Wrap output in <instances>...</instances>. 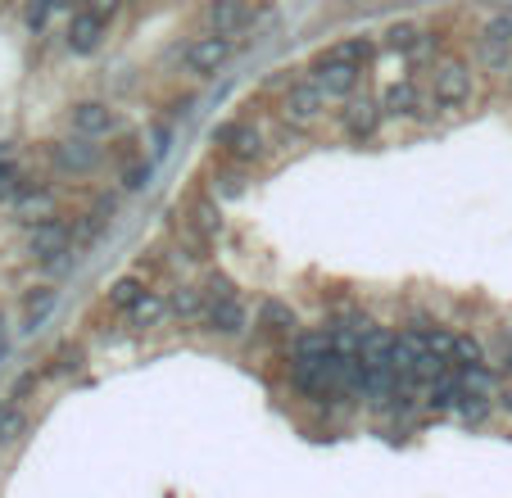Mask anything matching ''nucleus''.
Returning <instances> with one entry per match:
<instances>
[{
	"mask_svg": "<svg viewBox=\"0 0 512 498\" xmlns=\"http://www.w3.org/2000/svg\"><path fill=\"white\" fill-rule=\"evenodd\" d=\"M82 363V349H59L55 358H50V372H68V367Z\"/></svg>",
	"mask_w": 512,
	"mask_h": 498,
	"instance_id": "nucleus-30",
	"label": "nucleus"
},
{
	"mask_svg": "<svg viewBox=\"0 0 512 498\" xmlns=\"http://www.w3.org/2000/svg\"><path fill=\"white\" fill-rule=\"evenodd\" d=\"M449 363H458L463 372H476V367L485 363L481 340H476V336H454V358H449Z\"/></svg>",
	"mask_w": 512,
	"mask_h": 498,
	"instance_id": "nucleus-24",
	"label": "nucleus"
},
{
	"mask_svg": "<svg viewBox=\"0 0 512 498\" xmlns=\"http://www.w3.org/2000/svg\"><path fill=\"white\" fill-rule=\"evenodd\" d=\"M422 91H417L413 77H404V82H390L386 96H381V114L386 118H417L422 114Z\"/></svg>",
	"mask_w": 512,
	"mask_h": 498,
	"instance_id": "nucleus-12",
	"label": "nucleus"
},
{
	"mask_svg": "<svg viewBox=\"0 0 512 498\" xmlns=\"http://www.w3.org/2000/svg\"><path fill=\"white\" fill-rule=\"evenodd\" d=\"M109 23H114V10H78L68 19L64 28V41L68 50H78V55H91L100 41L109 37Z\"/></svg>",
	"mask_w": 512,
	"mask_h": 498,
	"instance_id": "nucleus-6",
	"label": "nucleus"
},
{
	"mask_svg": "<svg viewBox=\"0 0 512 498\" xmlns=\"http://www.w3.org/2000/svg\"><path fill=\"white\" fill-rule=\"evenodd\" d=\"M381 100H349L345 109H340V127H345L349 141H372V136L381 132Z\"/></svg>",
	"mask_w": 512,
	"mask_h": 498,
	"instance_id": "nucleus-9",
	"label": "nucleus"
},
{
	"mask_svg": "<svg viewBox=\"0 0 512 498\" xmlns=\"http://www.w3.org/2000/svg\"><path fill=\"white\" fill-rule=\"evenodd\" d=\"M372 55H377V41L372 37H345L340 46L327 50V59H340V64H354V68H363Z\"/></svg>",
	"mask_w": 512,
	"mask_h": 498,
	"instance_id": "nucleus-18",
	"label": "nucleus"
},
{
	"mask_svg": "<svg viewBox=\"0 0 512 498\" xmlns=\"http://www.w3.org/2000/svg\"><path fill=\"white\" fill-rule=\"evenodd\" d=\"M50 308H55V290L41 286L37 295H28V304H23V326H28V331H37V326L50 317Z\"/></svg>",
	"mask_w": 512,
	"mask_h": 498,
	"instance_id": "nucleus-22",
	"label": "nucleus"
},
{
	"mask_svg": "<svg viewBox=\"0 0 512 498\" xmlns=\"http://www.w3.org/2000/svg\"><path fill=\"white\" fill-rule=\"evenodd\" d=\"M259 326L268 331V336H295L300 317H295V308L290 304H281V299H263L259 304Z\"/></svg>",
	"mask_w": 512,
	"mask_h": 498,
	"instance_id": "nucleus-16",
	"label": "nucleus"
},
{
	"mask_svg": "<svg viewBox=\"0 0 512 498\" xmlns=\"http://www.w3.org/2000/svg\"><path fill=\"white\" fill-rule=\"evenodd\" d=\"M476 96V68L467 59H440L431 68V100L440 109H463Z\"/></svg>",
	"mask_w": 512,
	"mask_h": 498,
	"instance_id": "nucleus-2",
	"label": "nucleus"
},
{
	"mask_svg": "<svg viewBox=\"0 0 512 498\" xmlns=\"http://www.w3.org/2000/svg\"><path fill=\"white\" fill-rule=\"evenodd\" d=\"M168 313H173L177 322H200V317L209 313V290L191 286V281L173 286V295H168Z\"/></svg>",
	"mask_w": 512,
	"mask_h": 498,
	"instance_id": "nucleus-13",
	"label": "nucleus"
},
{
	"mask_svg": "<svg viewBox=\"0 0 512 498\" xmlns=\"http://www.w3.org/2000/svg\"><path fill=\"white\" fill-rule=\"evenodd\" d=\"M19 213H46L50 209V191H32V186H19V200H14Z\"/></svg>",
	"mask_w": 512,
	"mask_h": 498,
	"instance_id": "nucleus-26",
	"label": "nucleus"
},
{
	"mask_svg": "<svg viewBox=\"0 0 512 498\" xmlns=\"http://www.w3.org/2000/svg\"><path fill=\"white\" fill-rule=\"evenodd\" d=\"M68 123H73V132H78L82 141H96V136L118 132V114L109 105H100V100H82V105H73Z\"/></svg>",
	"mask_w": 512,
	"mask_h": 498,
	"instance_id": "nucleus-8",
	"label": "nucleus"
},
{
	"mask_svg": "<svg viewBox=\"0 0 512 498\" xmlns=\"http://www.w3.org/2000/svg\"><path fill=\"white\" fill-rule=\"evenodd\" d=\"M322 114H327V96H322L313 82H290V91L281 96V118L290 123V132L318 127Z\"/></svg>",
	"mask_w": 512,
	"mask_h": 498,
	"instance_id": "nucleus-3",
	"label": "nucleus"
},
{
	"mask_svg": "<svg viewBox=\"0 0 512 498\" xmlns=\"http://www.w3.org/2000/svg\"><path fill=\"white\" fill-rule=\"evenodd\" d=\"M23 435H28V417H23V408L0 403V449H5V444H19Z\"/></svg>",
	"mask_w": 512,
	"mask_h": 498,
	"instance_id": "nucleus-21",
	"label": "nucleus"
},
{
	"mask_svg": "<svg viewBox=\"0 0 512 498\" xmlns=\"http://www.w3.org/2000/svg\"><path fill=\"white\" fill-rule=\"evenodd\" d=\"M68 245H73V231H68L59 218H41V222H32V231H28L32 259H41V263H59V259L68 254Z\"/></svg>",
	"mask_w": 512,
	"mask_h": 498,
	"instance_id": "nucleus-7",
	"label": "nucleus"
},
{
	"mask_svg": "<svg viewBox=\"0 0 512 498\" xmlns=\"http://www.w3.org/2000/svg\"><path fill=\"white\" fill-rule=\"evenodd\" d=\"M232 55H236V41L209 32V37H195L191 46H186V68H191L195 77H218L232 64Z\"/></svg>",
	"mask_w": 512,
	"mask_h": 498,
	"instance_id": "nucleus-4",
	"label": "nucleus"
},
{
	"mask_svg": "<svg viewBox=\"0 0 512 498\" xmlns=\"http://www.w3.org/2000/svg\"><path fill=\"white\" fill-rule=\"evenodd\" d=\"M481 46L490 50H512V14H494L481 28Z\"/></svg>",
	"mask_w": 512,
	"mask_h": 498,
	"instance_id": "nucleus-23",
	"label": "nucleus"
},
{
	"mask_svg": "<svg viewBox=\"0 0 512 498\" xmlns=\"http://www.w3.org/2000/svg\"><path fill=\"white\" fill-rule=\"evenodd\" d=\"M150 295V290L141 286V277H118L114 286H109V308H123V313H132L141 299Z\"/></svg>",
	"mask_w": 512,
	"mask_h": 498,
	"instance_id": "nucleus-19",
	"label": "nucleus"
},
{
	"mask_svg": "<svg viewBox=\"0 0 512 498\" xmlns=\"http://www.w3.org/2000/svg\"><path fill=\"white\" fill-rule=\"evenodd\" d=\"M503 82H508V91H512V68H508V77H503Z\"/></svg>",
	"mask_w": 512,
	"mask_h": 498,
	"instance_id": "nucleus-33",
	"label": "nucleus"
},
{
	"mask_svg": "<svg viewBox=\"0 0 512 498\" xmlns=\"http://www.w3.org/2000/svg\"><path fill=\"white\" fill-rule=\"evenodd\" d=\"M499 408H503V412H508V417H512V390H503V394H499Z\"/></svg>",
	"mask_w": 512,
	"mask_h": 498,
	"instance_id": "nucleus-31",
	"label": "nucleus"
},
{
	"mask_svg": "<svg viewBox=\"0 0 512 498\" xmlns=\"http://www.w3.org/2000/svg\"><path fill=\"white\" fill-rule=\"evenodd\" d=\"M164 313H168V299H164V295H145L141 304H136L132 313H127V322H132V326H141V331H145V326H155Z\"/></svg>",
	"mask_w": 512,
	"mask_h": 498,
	"instance_id": "nucleus-25",
	"label": "nucleus"
},
{
	"mask_svg": "<svg viewBox=\"0 0 512 498\" xmlns=\"http://www.w3.org/2000/svg\"><path fill=\"white\" fill-rule=\"evenodd\" d=\"M313 87L322 91L327 100H349L358 91V82H363V68L354 64H340V59H327L322 55L318 64H313V77H309Z\"/></svg>",
	"mask_w": 512,
	"mask_h": 498,
	"instance_id": "nucleus-5",
	"label": "nucleus"
},
{
	"mask_svg": "<svg viewBox=\"0 0 512 498\" xmlns=\"http://www.w3.org/2000/svg\"><path fill=\"white\" fill-rule=\"evenodd\" d=\"M481 64L490 68V73L508 77V68H512V50H490V46H481Z\"/></svg>",
	"mask_w": 512,
	"mask_h": 498,
	"instance_id": "nucleus-28",
	"label": "nucleus"
},
{
	"mask_svg": "<svg viewBox=\"0 0 512 498\" xmlns=\"http://www.w3.org/2000/svg\"><path fill=\"white\" fill-rule=\"evenodd\" d=\"M417 41H422V32L408 28V23H404V28H390V32H386V46H390V50H408V55H413Z\"/></svg>",
	"mask_w": 512,
	"mask_h": 498,
	"instance_id": "nucleus-27",
	"label": "nucleus"
},
{
	"mask_svg": "<svg viewBox=\"0 0 512 498\" xmlns=\"http://www.w3.org/2000/svg\"><path fill=\"white\" fill-rule=\"evenodd\" d=\"M186 231H191L195 240H218L223 236V213H218V204L213 200H195L191 209H186Z\"/></svg>",
	"mask_w": 512,
	"mask_h": 498,
	"instance_id": "nucleus-15",
	"label": "nucleus"
},
{
	"mask_svg": "<svg viewBox=\"0 0 512 498\" xmlns=\"http://www.w3.org/2000/svg\"><path fill=\"white\" fill-rule=\"evenodd\" d=\"M50 159H55V168H59V173L87 177L91 168H96V163H100V150H96V145H91V141H82V136H78V141H59L55 150H50Z\"/></svg>",
	"mask_w": 512,
	"mask_h": 498,
	"instance_id": "nucleus-10",
	"label": "nucleus"
},
{
	"mask_svg": "<svg viewBox=\"0 0 512 498\" xmlns=\"http://www.w3.org/2000/svg\"><path fill=\"white\" fill-rule=\"evenodd\" d=\"M245 186H250L245 168H232V163H223V168H213V173H209V195H213V204L245 195Z\"/></svg>",
	"mask_w": 512,
	"mask_h": 498,
	"instance_id": "nucleus-17",
	"label": "nucleus"
},
{
	"mask_svg": "<svg viewBox=\"0 0 512 498\" xmlns=\"http://www.w3.org/2000/svg\"><path fill=\"white\" fill-rule=\"evenodd\" d=\"M254 19H259V10H250V5H213L209 10L213 37H227V41H232L236 32L254 28Z\"/></svg>",
	"mask_w": 512,
	"mask_h": 498,
	"instance_id": "nucleus-14",
	"label": "nucleus"
},
{
	"mask_svg": "<svg viewBox=\"0 0 512 498\" xmlns=\"http://www.w3.org/2000/svg\"><path fill=\"white\" fill-rule=\"evenodd\" d=\"M503 372L512 376V349H508V354H503Z\"/></svg>",
	"mask_w": 512,
	"mask_h": 498,
	"instance_id": "nucleus-32",
	"label": "nucleus"
},
{
	"mask_svg": "<svg viewBox=\"0 0 512 498\" xmlns=\"http://www.w3.org/2000/svg\"><path fill=\"white\" fill-rule=\"evenodd\" d=\"M213 145L223 150V159L232 163V168H254V163L268 159V136H263V127H254L250 118L213 127Z\"/></svg>",
	"mask_w": 512,
	"mask_h": 498,
	"instance_id": "nucleus-1",
	"label": "nucleus"
},
{
	"mask_svg": "<svg viewBox=\"0 0 512 498\" xmlns=\"http://www.w3.org/2000/svg\"><path fill=\"white\" fill-rule=\"evenodd\" d=\"M245 322H250V317H245V304L241 299H209V313H204V326H209L213 336H241L245 331Z\"/></svg>",
	"mask_w": 512,
	"mask_h": 498,
	"instance_id": "nucleus-11",
	"label": "nucleus"
},
{
	"mask_svg": "<svg viewBox=\"0 0 512 498\" xmlns=\"http://www.w3.org/2000/svg\"><path fill=\"white\" fill-rule=\"evenodd\" d=\"M150 173H155V168H150V163H145V159H136L132 168H127V173H123V186H127V191H141V186L150 182Z\"/></svg>",
	"mask_w": 512,
	"mask_h": 498,
	"instance_id": "nucleus-29",
	"label": "nucleus"
},
{
	"mask_svg": "<svg viewBox=\"0 0 512 498\" xmlns=\"http://www.w3.org/2000/svg\"><path fill=\"white\" fill-rule=\"evenodd\" d=\"M490 408H494V399L485 390H463V399H458V417H463L467 426H481L485 417H490Z\"/></svg>",
	"mask_w": 512,
	"mask_h": 498,
	"instance_id": "nucleus-20",
	"label": "nucleus"
}]
</instances>
